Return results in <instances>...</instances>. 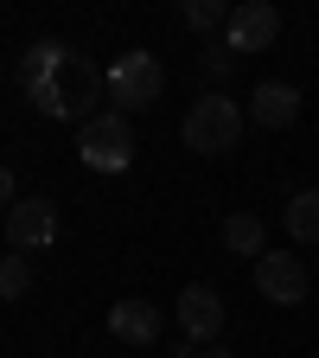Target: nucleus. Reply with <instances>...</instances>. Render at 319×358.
Listing matches in <instances>:
<instances>
[{
  "instance_id": "4468645a",
  "label": "nucleus",
  "mask_w": 319,
  "mask_h": 358,
  "mask_svg": "<svg viewBox=\"0 0 319 358\" xmlns=\"http://www.w3.org/2000/svg\"><path fill=\"white\" fill-rule=\"evenodd\" d=\"M32 256H0V301H26L32 294Z\"/></svg>"
},
{
  "instance_id": "0eeeda50",
  "label": "nucleus",
  "mask_w": 319,
  "mask_h": 358,
  "mask_svg": "<svg viewBox=\"0 0 319 358\" xmlns=\"http://www.w3.org/2000/svg\"><path fill=\"white\" fill-rule=\"evenodd\" d=\"M7 243H13L20 256L58 243V205H52V199H20V205L7 211Z\"/></svg>"
},
{
  "instance_id": "dca6fc26",
  "label": "nucleus",
  "mask_w": 319,
  "mask_h": 358,
  "mask_svg": "<svg viewBox=\"0 0 319 358\" xmlns=\"http://www.w3.org/2000/svg\"><path fill=\"white\" fill-rule=\"evenodd\" d=\"M230 64H237V52H230L223 38H211V45H205V71H211V77H223Z\"/></svg>"
},
{
  "instance_id": "423d86ee",
  "label": "nucleus",
  "mask_w": 319,
  "mask_h": 358,
  "mask_svg": "<svg viewBox=\"0 0 319 358\" xmlns=\"http://www.w3.org/2000/svg\"><path fill=\"white\" fill-rule=\"evenodd\" d=\"M281 38V13L268 7V0H243V7L230 13V26H223V45L243 58V52H268V45Z\"/></svg>"
},
{
  "instance_id": "ddd939ff",
  "label": "nucleus",
  "mask_w": 319,
  "mask_h": 358,
  "mask_svg": "<svg viewBox=\"0 0 319 358\" xmlns=\"http://www.w3.org/2000/svg\"><path fill=\"white\" fill-rule=\"evenodd\" d=\"M288 237L294 243H319V186L288 199Z\"/></svg>"
},
{
  "instance_id": "f8f14e48",
  "label": "nucleus",
  "mask_w": 319,
  "mask_h": 358,
  "mask_svg": "<svg viewBox=\"0 0 319 358\" xmlns=\"http://www.w3.org/2000/svg\"><path fill=\"white\" fill-rule=\"evenodd\" d=\"M223 250L230 256H268V224L255 217V211H237V217H223Z\"/></svg>"
},
{
  "instance_id": "9d476101",
  "label": "nucleus",
  "mask_w": 319,
  "mask_h": 358,
  "mask_svg": "<svg viewBox=\"0 0 319 358\" xmlns=\"http://www.w3.org/2000/svg\"><path fill=\"white\" fill-rule=\"evenodd\" d=\"M294 115H300V90L294 83H262L249 96V122L255 128H288Z\"/></svg>"
},
{
  "instance_id": "39448f33",
  "label": "nucleus",
  "mask_w": 319,
  "mask_h": 358,
  "mask_svg": "<svg viewBox=\"0 0 319 358\" xmlns=\"http://www.w3.org/2000/svg\"><path fill=\"white\" fill-rule=\"evenodd\" d=\"M306 288H313V275H306V262H300V256L268 250V256L255 262V294H262V301H275V307H300Z\"/></svg>"
},
{
  "instance_id": "20e7f679",
  "label": "nucleus",
  "mask_w": 319,
  "mask_h": 358,
  "mask_svg": "<svg viewBox=\"0 0 319 358\" xmlns=\"http://www.w3.org/2000/svg\"><path fill=\"white\" fill-rule=\"evenodd\" d=\"M77 160L89 173H128L134 166V128L121 109H96L83 128H77Z\"/></svg>"
},
{
  "instance_id": "2eb2a0df",
  "label": "nucleus",
  "mask_w": 319,
  "mask_h": 358,
  "mask_svg": "<svg viewBox=\"0 0 319 358\" xmlns=\"http://www.w3.org/2000/svg\"><path fill=\"white\" fill-rule=\"evenodd\" d=\"M230 13H237V7H223V0H186V7H179V20H186L192 32H217V26H230Z\"/></svg>"
},
{
  "instance_id": "f3484780",
  "label": "nucleus",
  "mask_w": 319,
  "mask_h": 358,
  "mask_svg": "<svg viewBox=\"0 0 319 358\" xmlns=\"http://www.w3.org/2000/svg\"><path fill=\"white\" fill-rule=\"evenodd\" d=\"M0 205H7V211L20 205V199H13V173H7V166H0Z\"/></svg>"
},
{
  "instance_id": "1a4fd4ad",
  "label": "nucleus",
  "mask_w": 319,
  "mask_h": 358,
  "mask_svg": "<svg viewBox=\"0 0 319 358\" xmlns=\"http://www.w3.org/2000/svg\"><path fill=\"white\" fill-rule=\"evenodd\" d=\"M109 333L128 345H154L160 339V307L154 301H115L109 307Z\"/></svg>"
},
{
  "instance_id": "9b49d317",
  "label": "nucleus",
  "mask_w": 319,
  "mask_h": 358,
  "mask_svg": "<svg viewBox=\"0 0 319 358\" xmlns=\"http://www.w3.org/2000/svg\"><path fill=\"white\" fill-rule=\"evenodd\" d=\"M71 58V45L64 38H38L32 45V52L20 58V83H26V96H32V90H45V83H52V71Z\"/></svg>"
},
{
  "instance_id": "6e6552de",
  "label": "nucleus",
  "mask_w": 319,
  "mask_h": 358,
  "mask_svg": "<svg viewBox=\"0 0 319 358\" xmlns=\"http://www.w3.org/2000/svg\"><path fill=\"white\" fill-rule=\"evenodd\" d=\"M223 320H230V313H223V294L211 282H186L179 288V333L186 339H217Z\"/></svg>"
},
{
  "instance_id": "f257e3e1",
  "label": "nucleus",
  "mask_w": 319,
  "mask_h": 358,
  "mask_svg": "<svg viewBox=\"0 0 319 358\" xmlns=\"http://www.w3.org/2000/svg\"><path fill=\"white\" fill-rule=\"evenodd\" d=\"M243 128H249V109L243 103H230L223 90H211V96H198L192 109H186V122H179V141H186L192 154H237V141H243Z\"/></svg>"
},
{
  "instance_id": "f03ea898",
  "label": "nucleus",
  "mask_w": 319,
  "mask_h": 358,
  "mask_svg": "<svg viewBox=\"0 0 319 358\" xmlns=\"http://www.w3.org/2000/svg\"><path fill=\"white\" fill-rule=\"evenodd\" d=\"M103 96L121 109V115H141L166 96V64L154 52H121L109 71H103Z\"/></svg>"
},
{
  "instance_id": "a211bd4d",
  "label": "nucleus",
  "mask_w": 319,
  "mask_h": 358,
  "mask_svg": "<svg viewBox=\"0 0 319 358\" xmlns=\"http://www.w3.org/2000/svg\"><path fill=\"white\" fill-rule=\"evenodd\" d=\"M198 358H230V352H223V345H205V352H198Z\"/></svg>"
},
{
  "instance_id": "7ed1b4c3",
  "label": "nucleus",
  "mask_w": 319,
  "mask_h": 358,
  "mask_svg": "<svg viewBox=\"0 0 319 358\" xmlns=\"http://www.w3.org/2000/svg\"><path fill=\"white\" fill-rule=\"evenodd\" d=\"M96 90H103V77L71 52L52 71V83L32 90V103H38V115H52V122H89V115H96Z\"/></svg>"
}]
</instances>
